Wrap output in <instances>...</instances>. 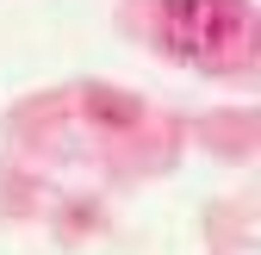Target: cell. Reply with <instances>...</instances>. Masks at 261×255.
Segmentation results:
<instances>
[{
    "label": "cell",
    "instance_id": "1",
    "mask_svg": "<svg viewBox=\"0 0 261 255\" xmlns=\"http://www.w3.org/2000/svg\"><path fill=\"white\" fill-rule=\"evenodd\" d=\"M162 19H168V38L180 56L224 62L249 31V0H168Z\"/></svg>",
    "mask_w": 261,
    "mask_h": 255
}]
</instances>
